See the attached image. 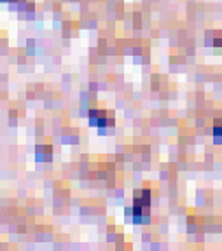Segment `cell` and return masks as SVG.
<instances>
[{
    "mask_svg": "<svg viewBox=\"0 0 222 251\" xmlns=\"http://www.w3.org/2000/svg\"><path fill=\"white\" fill-rule=\"evenodd\" d=\"M214 136L215 140H221L222 138V119H217L214 124Z\"/></svg>",
    "mask_w": 222,
    "mask_h": 251,
    "instance_id": "cell-3",
    "label": "cell"
},
{
    "mask_svg": "<svg viewBox=\"0 0 222 251\" xmlns=\"http://www.w3.org/2000/svg\"><path fill=\"white\" fill-rule=\"evenodd\" d=\"M89 122L96 127H107V126L114 124V121L109 117V113L103 112V110H91L89 112Z\"/></svg>",
    "mask_w": 222,
    "mask_h": 251,
    "instance_id": "cell-2",
    "label": "cell"
},
{
    "mask_svg": "<svg viewBox=\"0 0 222 251\" xmlns=\"http://www.w3.org/2000/svg\"><path fill=\"white\" fill-rule=\"evenodd\" d=\"M151 208V192L145 188L135 194V204H133V220L135 223H142L147 220V211Z\"/></svg>",
    "mask_w": 222,
    "mask_h": 251,
    "instance_id": "cell-1",
    "label": "cell"
}]
</instances>
